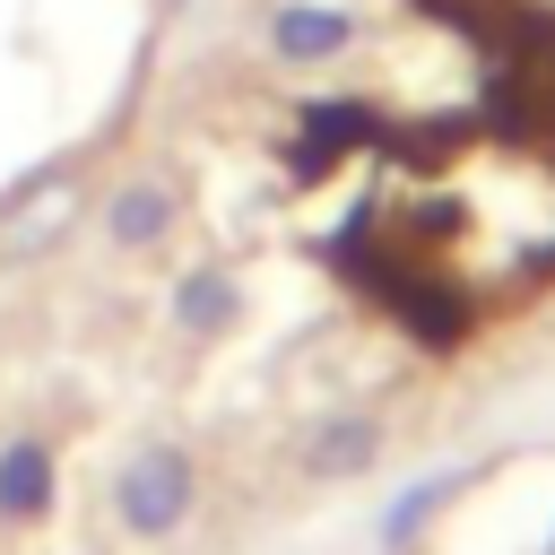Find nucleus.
I'll return each instance as SVG.
<instances>
[{
    "label": "nucleus",
    "instance_id": "f257e3e1",
    "mask_svg": "<svg viewBox=\"0 0 555 555\" xmlns=\"http://www.w3.org/2000/svg\"><path fill=\"white\" fill-rule=\"evenodd\" d=\"M199 503V468L182 442H139L121 468H113V520L130 538H173Z\"/></svg>",
    "mask_w": 555,
    "mask_h": 555
},
{
    "label": "nucleus",
    "instance_id": "f03ea898",
    "mask_svg": "<svg viewBox=\"0 0 555 555\" xmlns=\"http://www.w3.org/2000/svg\"><path fill=\"white\" fill-rule=\"evenodd\" d=\"M356 9H338V0H278L269 17H260V43L286 61V69H330V61H347L356 52Z\"/></svg>",
    "mask_w": 555,
    "mask_h": 555
},
{
    "label": "nucleus",
    "instance_id": "7ed1b4c3",
    "mask_svg": "<svg viewBox=\"0 0 555 555\" xmlns=\"http://www.w3.org/2000/svg\"><path fill=\"white\" fill-rule=\"evenodd\" d=\"M95 225H104V243H113V251H156V243L182 225V182H173V173H156V165H139V173H121V182L104 191Z\"/></svg>",
    "mask_w": 555,
    "mask_h": 555
},
{
    "label": "nucleus",
    "instance_id": "20e7f679",
    "mask_svg": "<svg viewBox=\"0 0 555 555\" xmlns=\"http://www.w3.org/2000/svg\"><path fill=\"white\" fill-rule=\"evenodd\" d=\"M243 321V286H234V269H182L173 278V330L182 338H225Z\"/></svg>",
    "mask_w": 555,
    "mask_h": 555
},
{
    "label": "nucleus",
    "instance_id": "39448f33",
    "mask_svg": "<svg viewBox=\"0 0 555 555\" xmlns=\"http://www.w3.org/2000/svg\"><path fill=\"white\" fill-rule=\"evenodd\" d=\"M52 512V442L9 434L0 442V520H43Z\"/></svg>",
    "mask_w": 555,
    "mask_h": 555
},
{
    "label": "nucleus",
    "instance_id": "423d86ee",
    "mask_svg": "<svg viewBox=\"0 0 555 555\" xmlns=\"http://www.w3.org/2000/svg\"><path fill=\"white\" fill-rule=\"evenodd\" d=\"M373 451H382V425H373V416H330V425L304 442V468H312V477H356Z\"/></svg>",
    "mask_w": 555,
    "mask_h": 555
},
{
    "label": "nucleus",
    "instance_id": "0eeeda50",
    "mask_svg": "<svg viewBox=\"0 0 555 555\" xmlns=\"http://www.w3.org/2000/svg\"><path fill=\"white\" fill-rule=\"evenodd\" d=\"M451 494H460V477H451V468H442V477H416V486L382 512V546H416V538H425V520H434Z\"/></svg>",
    "mask_w": 555,
    "mask_h": 555
}]
</instances>
